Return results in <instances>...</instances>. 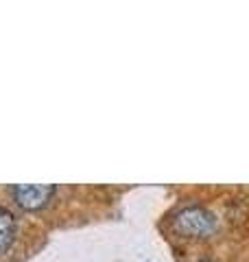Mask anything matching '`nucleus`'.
I'll return each mask as SVG.
<instances>
[{
  "instance_id": "f257e3e1",
  "label": "nucleus",
  "mask_w": 249,
  "mask_h": 262,
  "mask_svg": "<svg viewBox=\"0 0 249 262\" xmlns=\"http://www.w3.org/2000/svg\"><path fill=\"white\" fill-rule=\"evenodd\" d=\"M214 216L212 212L203 206H184L173 214V227L181 236H190V238H205L214 232Z\"/></svg>"
},
{
  "instance_id": "f03ea898",
  "label": "nucleus",
  "mask_w": 249,
  "mask_h": 262,
  "mask_svg": "<svg viewBox=\"0 0 249 262\" xmlns=\"http://www.w3.org/2000/svg\"><path fill=\"white\" fill-rule=\"evenodd\" d=\"M9 192L13 201L18 203L22 210L35 212L42 210L55 194V186H44V184H22V186H11Z\"/></svg>"
},
{
  "instance_id": "7ed1b4c3",
  "label": "nucleus",
  "mask_w": 249,
  "mask_h": 262,
  "mask_svg": "<svg viewBox=\"0 0 249 262\" xmlns=\"http://www.w3.org/2000/svg\"><path fill=\"white\" fill-rule=\"evenodd\" d=\"M15 229H18V223H15L13 212L0 206V256L13 245Z\"/></svg>"
},
{
  "instance_id": "20e7f679",
  "label": "nucleus",
  "mask_w": 249,
  "mask_h": 262,
  "mask_svg": "<svg viewBox=\"0 0 249 262\" xmlns=\"http://www.w3.org/2000/svg\"><path fill=\"white\" fill-rule=\"evenodd\" d=\"M199 262H210V260H199Z\"/></svg>"
}]
</instances>
